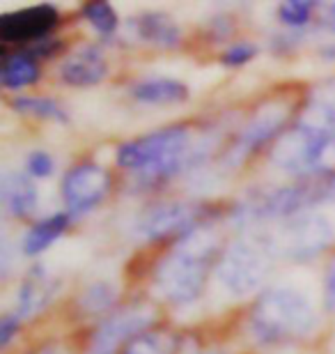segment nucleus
I'll return each instance as SVG.
<instances>
[{
    "label": "nucleus",
    "instance_id": "1",
    "mask_svg": "<svg viewBox=\"0 0 335 354\" xmlns=\"http://www.w3.org/2000/svg\"><path fill=\"white\" fill-rule=\"evenodd\" d=\"M200 152L191 147V131L184 124H170L117 147L115 161L124 171L138 173L142 189L168 184L173 177L198 164Z\"/></svg>",
    "mask_w": 335,
    "mask_h": 354
},
{
    "label": "nucleus",
    "instance_id": "2",
    "mask_svg": "<svg viewBox=\"0 0 335 354\" xmlns=\"http://www.w3.org/2000/svg\"><path fill=\"white\" fill-rule=\"evenodd\" d=\"M220 251V239L209 223L177 239L154 269V288L163 299L173 304H191L202 295L209 269Z\"/></svg>",
    "mask_w": 335,
    "mask_h": 354
},
{
    "label": "nucleus",
    "instance_id": "3",
    "mask_svg": "<svg viewBox=\"0 0 335 354\" xmlns=\"http://www.w3.org/2000/svg\"><path fill=\"white\" fill-rule=\"evenodd\" d=\"M317 313L310 299L291 286H278L260 295L248 313L251 336L262 345H283L305 338L315 329Z\"/></svg>",
    "mask_w": 335,
    "mask_h": 354
},
{
    "label": "nucleus",
    "instance_id": "4",
    "mask_svg": "<svg viewBox=\"0 0 335 354\" xmlns=\"http://www.w3.org/2000/svg\"><path fill=\"white\" fill-rule=\"evenodd\" d=\"M335 201V171H315L298 177L294 184L276 187L269 191H260L251 196L244 205H239L234 214L251 221L262 218H280L287 221L303 212H312V207Z\"/></svg>",
    "mask_w": 335,
    "mask_h": 354
},
{
    "label": "nucleus",
    "instance_id": "5",
    "mask_svg": "<svg viewBox=\"0 0 335 354\" xmlns=\"http://www.w3.org/2000/svg\"><path fill=\"white\" fill-rule=\"evenodd\" d=\"M335 237L333 221L322 212H303L283 221L274 232L265 235L274 258L308 263L331 246Z\"/></svg>",
    "mask_w": 335,
    "mask_h": 354
},
{
    "label": "nucleus",
    "instance_id": "6",
    "mask_svg": "<svg viewBox=\"0 0 335 354\" xmlns=\"http://www.w3.org/2000/svg\"><path fill=\"white\" fill-rule=\"evenodd\" d=\"M271 260L269 244L265 237H244L232 242L218 260L216 274L218 281L232 297L253 295L265 283Z\"/></svg>",
    "mask_w": 335,
    "mask_h": 354
},
{
    "label": "nucleus",
    "instance_id": "7",
    "mask_svg": "<svg viewBox=\"0 0 335 354\" xmlns=\"http://www.w3.org/2000/svg\"><path fill=\"white\" fill-rule=\"evenodd\" d=\"M289 111L291 106L287 102H283V99H269V102L258 106V111L237 131L232 145L225 150V164L227 166L244 164L248 157L260 152L271 140L280 138L285 124L289 120Z\"/></svg>",
    "mask_w": 335,
    "mask_h": 354
},
{
    "label": "nucleus",
    "instance_id": "8",
    "mask_svg": "<svg viewBox=\"0 0 335 354\" xmlns=\"http://www.w3.org/2000/svg\"><path fill=\"white\" fill-rule=\"evenodd\" d=\"M209 209L204 205L182 203V201H168L161 205H152L140 214L135 221V230L140 237L149 239V242H161V239L170 237H184L191 230L204 225V216Z\"/></svg>",
    "mask_w": 335,
    "mask_h": 354
},
{
    "label": "nucleus",
    "instance_id": "9",
    "mask_svg": "<svg viewBox=\"0 0 335 354\" xmlns=\"http://www.w3.org/2000/svg\"><path fill=\"white\" fill-rule=\"evenodd\" d=\"M111 191V175L106 168L92 161L74 166L62 180V201L69 216L92 212Z\"/></svg>",
    "mask_w": 335,
    "mask_h": 354
},
{
    "label": "nucleus",
    "instance_id": "10",
    "mask_svg": "<svg viewBox=\"0 0 335 354\" xmlns=\"http://www.w3.org/2000/svg\"><path fill=\"white\" fill-rule=\"evenodd\" d=\"M154 320H156V310L149 304L135 301L131 306H124L115 310V313H111L99 324L97 331L92 334L90 348L115 354L119 345H126L131 338L145 334L149 324H154Z\"/></svg>",
    "mask_w": 335,
    "mask_h": 354
},
{
    "label": "nucleus",
    "instance_id": "11",
    "mask_svg": "<svg viewBox=\"0 0 335 354\" xmlns=\"http://www.w3.org/2000/svg\"><path fill=\"white\" fill-rule=\"evenodd\" d=\"M58 24H60V12L51 3L7 12L0 17V39H3V46L10 44L30 46L35 41L46 39L48 32Z\"/></svg>",
    "mask_w": 335,
    "mask_h": 354
},
{
    "label": "nucleus",
    "instance_id": "12",
    "mask_svg": "<svg viewBox=\"0 0 335 354\" xmlns=\"http://www.w3.org/2000/svg\"><path fill=\"white\" fill-rule=\"evenodd\" d=\"M294 124L329 143H335V76L324 79L308 92L305 106Z\"/></svg>",
    "mask_w": 335,
    "mask_h": 354
},
{
    "label": "nucleus",
    "instance_id": "13",
    "mask_svg": "<svg viewBox=\"0 0 335 354\" xmlns=\"http://www.w3.org/2000/svg\"><path fill=\"white\" fill-rule=\"evenodd\" d=\"M58 288H60V283L55 281L53 276H48L44 267L35 265L17 292V306H14V313H17L21 320H23V317L39 315L41 310L55 299Z\"/></svg>",
    "mask_w": 335,
    "mask_h": 354
},
{
    "label": "nucleus",
    "instance_id": "14",
    "mask_svg": "<svg viewBox=\"0 0 335 354\" xmlns=\"http://www.w3.org/2000/svg\"><path fill=\"white\" fill-rule=\"evenodd\" d=\"M108 74V62L99 46H85L67 58L60 67V79L67 86L90 88L102 83Z\"/></svg>",
    "mask_w": 335,
    "mask_h": 354
},
{
    "label": "nucleus",
    "instance_id": "15",
    "mask_svg": "<svg viewBox=\"0 0 335 354\" xmlns=\"http://www.w3.org/2000/svg\"><path fill=\"white\" fill-rule=\"evenodd\" d=\"M0 198H3L5 212L12 218H28L35 214L39 205V191L35 187L32 177L17 173V171H5L3 180H0Z\"/></svg>",
    "mask_w": 335,
    "mask_h": 354
},
{
    "label": "nucleus",
    "instance_id": "16",
    "mask_svg": "<svg viewBox=\"0 0 335 354\" xmlns=\"http://www.w3.org/2000/svg\"><path fill=\"white\" fill-rule=\"evenodd\" d=\"M140 41L156 48H177L182 44V30L173 17L163 12H142L131 21Z\"/></svg>",
    "mask_w": 335,
    "mask_h": 354
},
{
    "label": "nucleus",
    "instance_id": "17",
    "mask_svg": "<svg viewBox=\"0 0 335 354\" xmlns=\"http://www.w3.org/2000/svg\"><path fill=\"white\" fill-rule=\"evenodd\" d=\"M131 99L147 106H173L184 104L189 99V88L182 81L170 79V76H149L133 83Z\"/></svg>",
    "mask_w": 335,
    "mask_h": 354
},
{
    "label": "nucleus",
    "instance_id": "18",
    "mask_svg": "<svg viewBox=\"0 0 335 354\" xmlns=\"http://www.w3.org/2000/svg\"><path fill=\"white\" fill-rule=\"evenodd\" d=\"M41 76L39 60L32 58L28 51H14L10 53L3 48V65H0V83L7 90H21L32 83H37Z\"/></svg>",
    "mask_w": 335,
    "mask_h": 354
},
{
    "label": "nucleus",
    "instance_id": "19",
    "mask_svg": "<svg viewBox=\"0 0 335 354\" xmlns=\"http://www.w3.org/2000/svg\"><path fill=\"white\" fill-rule=\"evenodd\" d=\"M71 216L67 212H58V214H51L46 218H41L35 225H30V230L26 232L23 237V253L26 256H39L46 249L58 242V239L65 235V230L69 228Z\"/></svg>",
    "mask_w": 335,
    "mask_h": 354
},
{
    "label": "nucleus",
    "instance_id": "20",
    "mask_svg": "<svg viewBox=\"0 0 335 354\" xmlns=\"http://www.w3.org/2000/svg\"><path fill=\"white\" fill-rule=\"evenodd\" d=\"M10 106L19 115L28 118H37V120H48V122H69V115L62 106L51 97H35V95H23V97H14Z\"/></svg>",
    "mask_w": 335,
    "mask_h": 354
},
{
    "label": "nucleus",
    "instance_id": "21",
    "mask_svg": "<svg viewBox=\"0 0 335 354\" xmlns=\"http://www.w3.org/2000/svg\"><path fill=\"white\" fill-rule=\"evenodd\" d=\"M119 288L113 281H97L83 290V295L78 297V306L85 313H104L108 310L113 304L117 301Z\"/></svg>",
    "mask_w": 335,
    "mask_h": 354
},
{
    "label": "nucleus",
    "instance_id": "22",
    "mask_svg": "<svg viewBox=\"0 0 335 354\" xmlns=\"http://www.w3.org/2000/svg\"><path fill=\"white\" fill-rule=\"evenodd\" d=\"M83 17L97 32H102V35H113L117 30V26H119L117 12L113 10V5L104 3V0H92V3H85L83 5Z\"/></svg>",
    "mask_w": 335,
    "mask_h": 354
},
{
    "label": "nucleus",
    "instance_id": "23",
    "mask_svg": "<svg viewBox=\"0 0 335 354\" xmlns=\"http://www.w3.org/2000/svg\"><path fill=\"white\" fill-rule=\"evenodd\" d=\"M315 10L317 3H312V0H287V3L278 7V19H280L283 26L298 30V28H303L312 19Z\"/></svg>",
    "mask_w": 335,
    "mask_h": 354
},
{
    "label": "nucleus",
    "instance_id": "24",
    "mask_svg": "<svg viewBox=\"0 0 335 354\" xmlns=\"http://www.w3.org/2000/svg\"><path fill=\"white\" fill-rule=\"evenodd\" d=\"M170 352H173L170 338L154 334V331H145V334L131 338L122 348V354H170Z\"/></svg>",
    "mask_w": 335,
    "mask_h": 354
},
{
    "label": "nucleus",
    "instance_id": "25",
    "mask_svg": "<svg viewBox=\"0 0 335 354\" xmlns=\"http://www.w3.org/2000/svg\"><path fill=\"white\" fill-rule=\"evenodd\" d=\"M255 55H258V46L255 44H251V41H234L232 46H227L223 51L220 62H223L225 67H244Z\"/></svg>",
    "mask_w": 335,
    "mask_h": 354
},
{
    "label": "nucleus",
    "instance_id": "26",
    "mask_svg": "<svg viewBox=\"0 0 335 354\" xmlns=\"http://www.w3.org/2000/svg\"><path fill=\"white\" fill-rule=\"evenodd\" d=\"M26 171L30 177H37V180H44V177H51L55 171V161L46 150H32L26 159Z\"/></svg>",
    "mask_w": 335,
    "mask_h": 354
},
{
    "label": "nucleus",
    "instance_id": "27",
    "mask_svg": "<svg viewBox=\"0 0 335 354\" xmlns=\"http://www.w3.org/2000/svg\"><path fill=\"white\" fill-rule=\"evenodd\" d=\"M21 329V317L17 313H7L0 320V348H10V343L14 341V336L19 334Z\"/></svg>",
    "mask_w": 335,
    "mask_h": 354
},
{
    "label": "nucleus",
    "instance_id": "28",
    "mask_svg": "<svg viewBox=\"0 0 335 354\" xmlns=\"http://www.w3.org/2000/svg\"><path fill=\"white\" fill-rule=\"evenodd\" d=\"M324 308L335 313V253L324 272Z\"/></svg>",
    "mask_w": 335,
    "mask_h": 354
},
{
    "label": "nucleus",
    "instance_id": "29",
    "mask_svg": "<svg viewBox=\"0 0 335 354\" xmlns=\"http://www.w3.org/2000/svg\"><path fill=\"white\" fill-rule=\"evenodd\" d=\"M319 26H322L324 30L335 32V3H329V5L322 7V14H319Z\"/></svg>",
    "mask_w": 335,
    "mask_h": 354
},
{
    "label": "nucleus",
    "instance_id": "30",
    "mask_svg": "<svg viewBox=\"0 0 335 354\" xmlns=\"http://www.w3.org/2000/svg\"><path fill=\"white\" fill-rule=\"evenodd\" d=\"M30 354H67V350L58 343H48V345H41V348H37Z\"/></svg>",
    "mask_w": 335,
    "mask_h": 354
},
{
    "label": "nucleus",
    "instance_id": "31",
    "mask_svg": "<svg viewBox=\"0 0 335 354\" xmlns=\"http://www.w3.org/2000/svg\"><path fill=\"white\" fill-rule=\"evenodd\" d=\"M322 55H324V58H335V46L331 48V46H324L322 48Z\"/></svg>",
    "mask_w": 335,
    "mask_h": 354
},
{
    "label": "nucleus",
    "instance_id": "32",
    "mask_svg": "<svg viewBox=\"0 0 335 354\" xmlns=\"http://www.w3.org/2000/svg\"><path fill=\"white\" fill-rule=\"evenodd\" d=\"M195 354H225V352H218V350H200V352H195Z\"/></svg>",
    "mask_w": 335,
    "mask_h": 354
},
{
    "label": "nucleus",
    "instance_id": "33",
    "mask_svg": "<svg viewBox=\"0 0 335 354\" xmlns=\"http://www.w3.org/2000/svg\"><path fill=\"white\" fill-rule=\"evenodd\" d=\"M88 354H113V352H102V350H92V348H90Z\"/></svg>",
    "mask_w": 335,
    "mask_h": 354
}]
</instances>
